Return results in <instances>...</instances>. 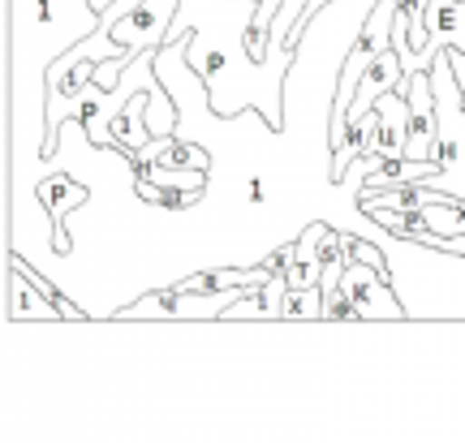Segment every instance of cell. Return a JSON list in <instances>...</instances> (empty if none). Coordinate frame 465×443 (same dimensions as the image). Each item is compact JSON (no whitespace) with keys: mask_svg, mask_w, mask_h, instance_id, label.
I'll list each match as a JSON object with an SVG mask.
<instances>
[{"mask_svg":"<svg viewBox=\"0 0 465 443\" xmlns=\"http://www.w3.org/2000/svg\"><path fill=\"white\" fill-rule=\"evenodd\" d=\"M388 91H401V95H405V61H401L397 44H388V48L366 65L362 83L353 91V103H349V121H353V116H366L375 108V99L388 95Z\"/></svg>","mask_w":465,"mask_h":443,"instance_id":"7","label":"cell"},{"mask_svg":"<svg viewBox=\"0 0 465 443\" xmlns=\"http://www.w3.org/2000/svg\"><path fill=\"white\" fill-rule=\"evenodd\" d=\"M147 99H155V91L138 86V91L130 95V103L116 113V121H113V147L121 151V155H138V151L155 138V133H151V125L143 121V113H147Z\"/></svg>","mask_w":465,"mask_h":443,"instance_id":"9","label":"cell"},{"mask_svg":"<svg viewBox=\"0 0 465 443\" xmlns=\"http://www.w3.org/2000/svg\"><path fill=\"white\" fill-rule=\"evenodd\" d=\"M177 9H182V0H116L104 9V22L116 44L138 56L147 48H164Z\"/></svg>","mask_w":465,"mask_h":443,"instance_id":"4","label":"cell"},{"mask_svg":"<svg viewBox=\"0 0 465 443\" xmlns=\"http://www.w3.org/2000/svg\"><path fill=\"white\" fill-rule=\"evenodd\" d=\"M91 5H95V9L104 14V9H108V5H116V0H91Z\"/></svg>","mask_w":465,"mask_h":443,"instance_id":"14","label":"cell"},{"mask_svg":"<svg viewBox=\"0 0 465 443\" xmlns=\"http://www.w3.org/2000/svg\"><path fill=\"white\" fill-rule=\"evenodd\" d=\"M104 14L91 0H17L14 9V99H17V138H31L44 164L48 143V69L78 39L100 31Z\"/></svg>","mask_w":465,"mask_h":443,"instance_id":"1","label":"cell"},{"mask_svg":"<svg viewBox=\"0 0 465 443\" xmlns=\"http://www.w3.org/2000/svg\"><path fill=\"white\" fill-rule=\"evenodd\" d=\"M284 319H323V289H302L284 297Z\"/></svg>","mask_w":465,"mask_h":443,"instance_id":"11","label":"cell"},{"mask_svg":"<svg viewBox=\"0 0 465 443\" xmlns=\"http://www.w3.org/2000/svg\"><path fill=\"white\" fill-rule=\"evenodd\" d=\"M9 301H14V310H9V319H65V314L52 306L48 297H44V289L39 284H31V280L22 276L14 263H9Z\"/></svg>","mask_w":465,"mask_h":443,"instance_id":"10","label":"cell"},{"mask_svg":"<svg viewBox=\"0 0 465 443\" xmlns=\"http://www.w3.org/2000/svg\"><path fill=\"white\" fill-rule=\"evenodd\" d=\"M449 61H452V74H457V83H461V95H465V52L449 48Z\"/></svg>","mask_w":465,"mask_h":443,"instance_id":"13","label":"cell"},{"mask_svg":"<svg viewBox=\"0 0 465 443\" xmlns=\"http://www.w3.org/2000/svg\"><path fill=\"white\" fill-rule=\"evenodd\" d=\"M323 319H336V323H349V319H362L358 314V306L349 301V293L341 289V293H332L328 301H323Z\"/></svg>","mask_w":465,"mask_h":443,"instance_id":"12","label":"cell"},{"mask_svg":"<svg viewBox=\"0 0 465 443\" xmlns=\"http://www.w3.org/2000/svg\"><path fill=\"white\" fill-rule=\"evenodd\" d=\"M444 48L465 52V0H427V48L418 69H427Z\"/></svg>","mask_w":465,"mask_h":443,"instance_id":"8","label":"cell"},{"mask_svg":"<svg viewBox=\"0 0 465 443\" xmlns=\"http://www.w3.org/2000/svg\"><path fill=\"white\" fill-rule=\"evenodd\" d=\"M35 202H44V212H48V220H52L56 250L65 254L69 237H74V232H69V212L86 202V185L83 181H74L69 172H52V177H44L39 185H35Z\"/></svg>","mask_w":465,"mask_h":443,"instance_id":"6","label":"cell"},{"mask_svg":"<svg viewBox=\"0 0 465 443\" xmlns=\"http://www.w3.org/2000/svg\"><path fill=\"white\" fill-rule=\"evenodd\" d=\"M431 91H435V172L422 185L444 190L452 198H465V95L452 74L449 48L435 56L431 65Z\"/></svg>","mask_w":465,"mask_h":443,"instance_id":"2","label":"cell"},{"mask_svg":"<svg viewBox=\"0 0 465 443\" xmlns=\"http://www.w3.org/2000/svg\"><path fill=\"white\" fill-rule=\"evenodd\" d=\"M104 61H121V65L134 61V52L121 48L113 39L108 22H100V31H91L86 39H78L74 48L61 52V56L52 61V69H48V116L61 113L86 83H95V69H100Z\"/></svg>","mask_w":465,"mask_h":443,"instance_id":"3","label":"cell"},{"mask_svg":"<svg viewBox=\"0 0 465 443\" xmlns=\"http://www.w3.org/2000/svg\"><path fill=\"white\" fill-rule=\"evenodd\" d=\"M341 289L349 293V301L358 306L362 319H410L405 314V301H401L397 284L383 276L380 267L362 263V259H349L345 276H341Z\"/></svg>","mask_w":465,"mask_h":443,"instance_id":"5","label":"cell"}]
</instances>
